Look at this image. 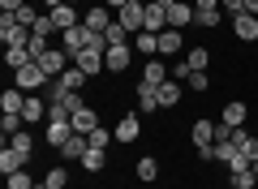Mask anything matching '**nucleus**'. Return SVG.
I'll return each instance as SVG.
<instances>
[{
    "label": "nucleus",
    "mask_w": 258,
    "mask_h": 189,
    "mask_svg": "<svg viewBox=\"0 0 258 189\" xmlns=\"http://www.w3.org/2000/svg\"><path fill=\"white\" fill-rule=\"evenodd\" d=\"M30 35H35V30L22 26L18 13H0V43H5V47H26Z\"/></svg>",
    "instance_id": "1"
},
{
    "label": "nucleus",
    "mask_w": 258,
    "mask_h": 189,
    "mask_svg": "<svg viewBox=\"0 0 258 189\" xmlns=\"http://www.w3.org/2000/svg\"><path fill=\"white\" fill-rule=\"evenodd\" d=\"M47 82H52V78L43 73V65H39V60H30L26 69H18V73H13V86H18V90H26V95H35V90H47Z\"/></svg>",
    "instance_id": "2"
},
{
    "label": "nucleus",
    "mask_w": 258,
    "mask_h": 189,
    "mask_svg": "<svg viewBox=\"0 0 258 189\" xmlns=\"http://www.w3.org/2000/svg\"><path fill=\"white\" fill-rule=\"evenodd\" d=\"M129 65H134V43H116L103 52V69L108 73H125Z\"/></svg>",
    "instance_id": "3"
},
{
    "label": "nucleus",
    "mask_w": 258,
    "mask_h": 189,
    "mask_svg": "<svg viewBox=\"0 0 258 189\" xmlns=\"http://www.w3.org/2000/svg\"><path fill=\"white\" fill-rule=\"evenodd\" d=\"M60 47H64L69 56L86 52V47H91V30H86L82 22H78V26H69V30H60Z\"/></svg>",
    "instance_id": "4"
},
{
    "label": "nucleus",
    "mask_w": 258,
    "mask_h": 189,
    "mask_svg": "<svg viewBox=\"0 0 258 189\" xmlns=\"http://www.w3.org/2000/svg\"><path fill=\"white\" fill-rule=\"evenodd\" d=\"M39 65H43V73H47V78H60V73L69 69V65H74V56L64 52V47H47V52L39 56Z\"/></svg>",
    "instance_id": "5"
},
{
    "label": "nucleus",
    "mask_w": 258,
    "mask_h": 189,
    "mask_svg": "<svg viewBox=\"0 0 258 189\" xmlns=\"http://www.w3.org/2000/svg\"><path fill=\"white\" fill-rule=\"evenodd\" d=\"M112 22H116V13H112L108 5H91V9L82 13V26H86V30H95V35H103Z\"/></svg>",
    "instance_id": "6"
},
{
    "label": "nucleus",
    "mask_w": 258,
    "mask_h": 189,
    "mask_svg": "<svg viewBox=\"0 0 258 189\" xmlns=\"http://www.w3.org/2000/svg\"><path fill=\"white\" fill-rule=\"evenodd\" d=\"M116 22H120L125 30H129V35H138V30H147V5H134V0H129L125 9L116 13Z\"/></svg>",
    "instance_id": "7"
},
{
    "label": "nucleus",
    "mask_w": 258,
    "mask_h": 189,
    "mask_svg": "<svg viewBox=\"0 0 258 189\" xmlns=\"http://www.w3.org/2000/svg\"><path fill=\"white\" fill-rule=\"evenodd\" d=\"M112 134H116V142H138V134H142V112H125V116L116 120V129H112Z\"/></svg>",
    "instance_id": "8"
},
{
    "label": "nucleus",
    "mask_w": 258,
    "mask_h": 189,
    "mask_svg": "<svg viewBox=\"0 0 258 189\" xmlns=\"http://www.w3.org/2000/svg\"><path fill=\"white\" fill-rule=\"evenodd\" d=\"M74 65L86 73V78H99V73H108V69H103V52H99V47H86V52H78Z\"/></svg>",
    "instance_id": "9"
},
{
    "label": "nucleus",
    "mask_w": 258,
    "mask_h": 189,
    "mask_svg": "<svg viewBox=\"0 0 258 189\" xmlns=\"http://www.w3.org/2000/svg\"><path fill=\"white\" fill-rule=\"evenodd\" d=\"M232 35L241 39V43H254L258 39V13H237V18H232Z\"/></svg>",
    "instance_id": "10"
},
{
    "label": "nucleus",
    "mask_w": 258,
    "mask_h": 189,
    "mask_svg": "<svg viewBox=\"0 0 258 189\" xmlns=\"http://www.w3.org/2000/svg\"><path fill=\"white\" fill-rule=\"evenodd\" d=\"M69 138H74V125H69V120H47V125H43V142L56 146V151H60Z\"/></svg>",
    "instance_id": "11"
},
{
    "label": "nucleus",
    "mask_w": 258,
    "mask_h": 189,
    "mask_svg": "<svg viewBox=\"0 0 258 189\" xmlns=\"http://www.w3.org/2000/svg\"><path fill=\"white\" fill-rule=\"evenodd\" d=\"M168 78H172V65H164V60H155V56H151V60H147V69H142V78L138 82H147V86H164V82Z\"/></svg>",
    "instance_id": "12"
},
{
    "label": "nucleus",
    "mask_w": 258,
    "mask_h": 189,
    "mask_svg": "<svg viewBox=\"0 0 258 189\" xmlns=\"http://www.w3.org/2000/svg\"><path fill=\"white\" fill-rule=\"evenodd\" d=\"M194 5H185V0H176V5H168V26L172 30H185V26H194Z\"/></svg>",
    "instance_id": "13"
},
{
    "label": "nucleus",
    "mask_w": 258,
    "mask_h": 189,
    "mask_svg": "<svg viewBox=\"0 0 258 189\" xmlns=\"http://www.w3.org/2000/svg\"><path fill=\"white\" fill-rule=\"evenodd\" d=\"M69 125H74V134H91V129H99V112H95L91 103H82V108L69 116Z\"/></svg>",
    "instance_id": "14"
},
{
    "label": "nucleus",
    "mask_w": 258,
    "mask_h": 189,
    "mask_svg": "<svg viewBox=\"0 0 258 189\" xmlns=\"http://www.w3.org/2000/svg\"><path fill=\"white\" fill-rule=\"evenodd\" d=\"M159 108H164V103H159V90L147 86V82H138V112L142 116H155Z\"/></svg>",
    "instance_id": "15"
},
{
    "label": "nucleus",
    "mask_w": 258,
    "mask_h": 189,
    "mask_svg": "<svg viewBox=\"0 0 258 189\" xmlns=\"http://www.w3.org/2000/svg\"><path fill=\"white\" fill-rule=\"evenodd\" d=\"M220 120H224V125H232V129H245V120H249V108H245L241 99H232V103H224Z\"/></svg>",
    "instance_id": "16"
},
{
    "label": "nucleus",
    "mask_w": 258,
    "mask_h": 189,
    "mask_svg": "<svg viewBox=\"0 0 258 189\" xmlns=\"http://www.w3.org/2000/svg\"><path fill=\"white\" fill-rule=\"evenodd\" d=\"M189 142H194V146H211V142H215V120L198 116V120H194V129H189Z\"/></svg>",
    "instance_id": "17"
},
{
    "label": "nucleus",
    "mask_w": 258,
    "mask_h": 189,
    "mask_svg": "<svg viewBox=\"0 0 258 189\" xmlns=\"http://www.w3.org/2000/svg\"><path fill=\"white\" fill-rule=\"evenodd\" d=\"M5 146H9V151H18L22 159H26V163L35 159V138H30V129H18V134H13V138H9Z\"/></svg>",
    "instance_id": "18"
},
{
    "label": "nucleus",
    "mask_w": 258,
    "mask_h": 189,
    "mask_svg": "<svg viewBox=\"0 0 258 189\" xmlns=\"http://www.w3.org/2000/svg\"><path fill=\"white\" fill-rule=\"evenodd\" d=\"M43 116H47V99H43V95H26V108H22V120H26V125H39Z\"/></svg>",
    "instance_id": "19"
},
{
    "label": "nucleus",
    "mask_w": 258,
    "mask_h": 189,
    "mask_svg": "<svg viewBox=\"0 0 258 189\" xmlns=\"http://www.w3.org/2000/svg\"><path fill=\"white\" fill-rule=\"evenodd\" d=\"M134 52L147 56V60L159 56V35H155V30H138V35H134Z\"/></svg>",
    "instance_id": "20"
},
{
    "label": "nucleus",
    "mask_w": 258,
    "mask_h": 189,
    "mask_svg": "<svg viewBox=\"0 0 258 189\" xmlns=\"http://www.w3.org/2000/svg\"><path fill=\"white\" fill-rule=\"evenodd\" d=\"M232 142H237V151L245 155L249 163L258 159V134H249V129H237V134H232Z\"/></svg>",
    "instance_id": "21"
},
{
    "label": "nucleus",
    "mask_w": 258,
    "mask_h": 189,
    "mask_svg": "<svg viewBox=\"0 0 258 189\" xmlns=\"http://www.w3.org/2000/svg\"><path fill=\"white\" fill-rule=\"evenodd\" d=\"M86 151H91V138H86V134H74L69 142L60 146V159H82Z\"/></svg>",
    "instance_id": "22"
},
{
    "label": "nucleus",
    "mask_w": 258,
    "mask_h": 189,
    "mask_svg": "<svg viewBox=\"0 0 258 189\" xmlns=\"http://www.w3.org/2000/svg\"><path fill=\"white\" fill-rule=\"evenodd\" d=\"M22 108H26V90L9 86L5 95H0V112H18V116H22Z\"/></svg>",
    "instance_id": "23"
},
{
    "label": "nucleus",
    "mask_w": 258,
    "mask_h": 189,
    "mask_svg": "<svg viewBox=\"0 0 258 189\" xmlns=\"http://www.w3.org/2000/svg\"><path fill=\"white\" fill-rule=\"evenodd\" d=\"M159 56H181V30H159Z\"/></svg>",
    "instance_id": "24"
},
{
    "label": "nucleus",
    "mask_w": 258,
    "mask_h": 189,
    "mask_svg": "<svg viewBox=\"0 0 258 189\" xmlns=\"http://www.w3.org/2000/svg\"><path fill=\"white\" fill-rule=\"evenodd\" d=\"M52 26H56V30L78 26V9H74V5H56V9H52Z\"/></svg>",
    "instance_id": "25"
},
{
    "label": "nucleus",
    "mask_w": 258,
    "mask_h": 189,
    "mask_svg": "<svg viewBox=\"0 0 258 189\" xmlns=\"http://www.w3.org/2000/svg\"><path fill=\"white\" fill-rule=\"evenodd\" d=\"M147 30H155V35H159V30H168V9H164V5H155V0L147 5Z\"/></svg>",
    "instance_id": "26"
},
{
    "label": "nucleus",
    "mask_w": 258,
    "mask_h": 189,
    "mask_svg": "<svg viewBox=\"0 0 258 189\" xmlns=\"http://www.w3.org/2000/svg\"><path fill=\"white\" fill-rule=\"evenodd\" d=\"M22 168H26V159H22L18 151H9V146H0V172L13 176V172H22Z\"/></svg>",
    "instance_id": "27"
},
{
    "label": "nucleus",
    "mask_w": 258,
    "mask_h": 189,
    "mask_svg": "<svg viewBox=\"0 0 258 189\" xmlns=\"http://www.w3.org/2000/svg\"><path fill=\"white\" fill-rule=\"evenodd\" d=\"M30 60H35V56H30V47H5V65H9L13 73H18V69H26Z\"/></svg>",
    "instance_id": "28"
},
{
    "label": "nucleus",
    "mask_w": 258,
    "mask_h": 189,
    "mask_svg": "<svg viewBox=\"0 0 258 189\" xmlns=\"http://www.w3.org/2000/svg\"><path fill=\"white\" fill-rule=\"evenodd\" d=\"M134 176H138V180H142V185H151V180H155V176H159V163H155V159H151V155H142V159H138V163H134Z\"/></svg>",
    "instance_id": "29"
},
{
    "label": "nucleus",
    "mask_w": 258,
    "mask_h": 189,
    "mask_svg": "<svg viewBox=\"0 0 258 189\" xmlns=\"http://www.w3.org/2000/svg\"><path fill=\"white\" fill-rule=\"evenodd\" d=\"M86 82H91V78H86V73H82V69H78V65H69V69H64V73H60V86H64V90H82V86H86Z\"/></svg>",
    "instance_id": "30"
},
{
    "label": "nucleus",
    "mask_w": 258,
    "mask_h": 189,
    "mask_svg": "<svg viewBox=\"0 0 258 189\" xmlns=\"http://www.w3.org/2000/svg\"><path fill=\"white\" fill-rule=\"evenodd\" d=\"M224 22V9H198L194 13V26H203V30H215Z\"/></svg>",
    "instance_id": "31"
},
{
    "label": "nucleus",
    "mask_w": 258,
    "mask_h": 189,
    "mask_svg": "<svg viewBox=\"0 0 258 189\" xmlns=\"http://www.w3.org/2000/svg\"><path fill=\"white\" fill-rule=\"evenodd\" d=\"M18 129H26V120H22L18 112H0V134H5V142H9Z\"/></svg>",
    "instance_id": "32"
},
{
    "label": "nucleus",
    "mask_w": 258,
    "mask_h": 189,
    "mask_svg": "<svg viewBox=\"0 0 258 189\" xmlns=\"http://www.w3.org/2000/svg\"><path fill=\"white\" fill-rule=\"evenodd\" d=\"M159 103H164V108H176V103H181V82L168 78L164 86H159Z\"/></svg>",
    "instance_id": "33"
},
{
    "label": "nucleus",
    "mask_w": 258,
    "mask_h": 189,
    "mask_svg": "<svg viewBox=\"0 0 258 189\" xmlns=\"http://www.w3.org/2000/svg\"><path fill=\"white\" fill-rule=\"evenodd\" d=\"M78 163H82L86 172H103V163H108V151H95V146H91V151H86Z\"/></svg>",
    "instance_id": "34"
},
{
    "label": "nucleus",
    "mask_w": 258,
    "mask_h": 189,
    "mask_svg": "<svg viewBox=\"0 0 258 189\" xmlns=\"http://www.w3.org/2000/svg\"><path fill=\"white\" fill-rule=\"evenodd\" d=\"M185 60H189V69L207 73V65H211V52H207V47H189V52H185Z\"/></svg>",
    "instance_id": "35"
},
{
    "label": "nucleus",
    "mask_w": 258,
    "mask_h": 189,
    "mask_svg": "<svg viewBox=\"0 0 258 189\" xmlns=\"http://www.w3.org/2000/svg\"><path fill=\"white\" fill-rule=\"evenodd\" d=\"M64 185H69V172L64 168H47L43 172V189H64Z\"/></svg>",
    "instance_id": "36"
},
{
    "label": "nucleus",
    "mask_w": 258,
    "mask_h": 189,
    "mask_svg": "<svg viewBox=\"0 0 258 189\" xmlns=\"http://www.w3.org/2000/svg\"><path fill=\"white\" fill-rule=\"evenodd\" d=\"M86 138H91V146H95V151H108V146H112V138H116V134H112V129H91V134H86Z\"/></svg>",
    "instance_id": "37"
},
{
    "label": "nucleus",
    "mask_w": 258,
    "mask_h": 189,
    "mask_svg": "<svg viewBox=\"0 0 258 189\" xmlns=\"http://www.w3.org/2000/svg\"><path fill=\"white\" fill-rule=\"evenodd\" d=\"M5 180H9V189H35V185H39V180L30 176L26 168H22V172H13V176H5Z\"/></svg>",
    "instance_id": "38"
},
{
    "label": "nucleus",
    "mask_w": 258,
    "mask_h": 189,
    "mask_svg": "<svg viewBox=\"0 0 258 189\" xmlns=\"http://www.w3.org/2000/svg\"><path fill=\"white\" fill-rule=\"evenodd\" d=\"M39 18H43V9H35V5H22V9H18V22H22V26H30V30H35Z\"/></svg>",
    "instance_id": "39"
},
{
    "label": "nucleus",
    "mask_w": 258,
    "mask_h": 189,
    "mask_svg": "<svg viewBox=\"0 0 258 189\" xmlns=\"http://www.w3.org/2000/svg\"><path fill=\"white\" fill-rule=\"evenodd\" d=\"M189 60H172V82H181V86H185V82H189Z\"/></svg>",
    "instance_id": "40"
},
{
    "label": "nucleus",
    "mask_w": 258,
    "mask_h": 189,
    "mask_svg": "<svg viewBox=\"0 0 258 189\" xmlns=\"http://www.w3.org/2000/svg\"><path fill=\"white\" fill-rule=\"evenodd\" d=\"M185 86H189V90H207V86H211V78H207V73H198V69H194Z\"/></svg>",
    "instance_id": "41"
},
{
    "label": "nucleus",
    "mask_w": 258,
    "mask_h": 189,
    "mask_svg": "<svg viewBox=\"0 0 258 189\" xmlns=\"http://www.w3.org/2000/svg\"><path fill=\"white\" fill-rule=\"evenodd\" d=\"M52 30H56V26H52V13H43V18L35 22V35H43V39H47V35H52Z\"/></svg>",
    "instance_id": "42"
},
{
    "label": "nucleus",
    "mask_w": 258,
    "mask_h": 189,
    "mask_svg": "<svg viewBox=\"0 0 258 189\" xmlns=\"http://www.w3.org/2000/svg\"><path fill=\"white\" fill-rule=\"evenodd\" d=\"M220 9H224V13H232V18H237V13H245V0H220Z\"/></svg>",
    "instance_id": "43"
},
{
    "label": "nucleus",
    "mask_w": 258,
    "mask_h": 189,
    "mask_svg": "<svg viewBox=\"0 0 258 189\" xmlns=\"http://www.w3.org/2000/svg\"><path fill=\"white\" fill-rule=\"evenodd\" d=\"M22 5H26V0H0V13H18Z\"/></svg>",
    "instance_id": "44"
},
{
    "label": "nucleus",
    "mask_w": 258,
    "mask_h": 189,
    "mask_svg": "<svg viewBox=\"0 0 258 189\" xmlns=\"http://www.w3.org/2000/svg\"><path fill=\"white\" fill-rule=\"evenodd\" d=\"M194 9H220V0H194Z\"/></svg>",
    "instance_id": "45"
},
{
    "label": "nucleus",
    "mask_w": 258,
    "mask_h": 189,
    "mask_svg": "<svg viewBox=\"0 0 258 189\" xmlns=\"http://www.w3.org/2000/svg\"><path fill=\"white\" fill-rule=\"evenodd\" d=\"M103 5H108L112 13H120V9H125V5H129V0H103Z\"/></svg>",
    "instance_id": "46"
},
{
    "label": "nucleus",
    "mask_w": 258,
    "mask_h": 189,
    "mask_svg": "<svg viewBox=\"0 0 258 189\" xmlns=\"http://www.w3.org/2000/svg\"><path fill=\"white\" fill-rule=\"evenodd\" d=\"M245 9H249V13H258V0H245Z\"/></svg>",
    "instance_id": "47"
},
{
    "label": "nucleus",
    "mask_w": 258,
    "mask_h": 189,
    "mask_svg": "<svg viewBox=\"0 0 258 189\" xmlns=\"http://www.w3.org/2000/svg\"><path fill=\"white\" fill-rule=\"evenodd\" d=\"M155 5H164V9H168V5H176V0H155Z\"/></svg>",
    "instance_id": "48"
},
{
    "label": "nucleus",
    "mask_w": 258,
    "mask_h": 189,
    "mask_svg": "<svg viewBox=\"0 0 258 189\" xmlns=\"http://www.w3.org/2000/svg\"><path fill=\"white\" fill-rule=\"evenodd\" d=\"M64 5H74V9H78V5H82V0H64Z\"/></svg>",
    "instance_id": "49"
},
{
    "label": "nucleus",
    "mask_w": 258,
    "mask_h": 189,
    "mask_svg": "<svg viewBox=\"0 0 258 189\" xmlns=\"http://www.w3.org/2000/svg\"><path fill=\"white\" fill-rule=\"evenodd\" d=\"M254 176H258V159H254Z\"/></svg>",
    "instance_id": "50"
},
{
    "label": "nucleus",
    "mask_w": 258,
    "mask_h": 189,
    "mask_svg": "<svg viewBox=\"0 0 258 189\" xmlns=\"http://www.w3.org/2000/svg\"><path fill=\"white\" fill-rule=\"evenodd\" d=\"M35 189H43V180H39V185H35Z\"/></svg>",
    "instance_id": "51"
}]
</instances>
